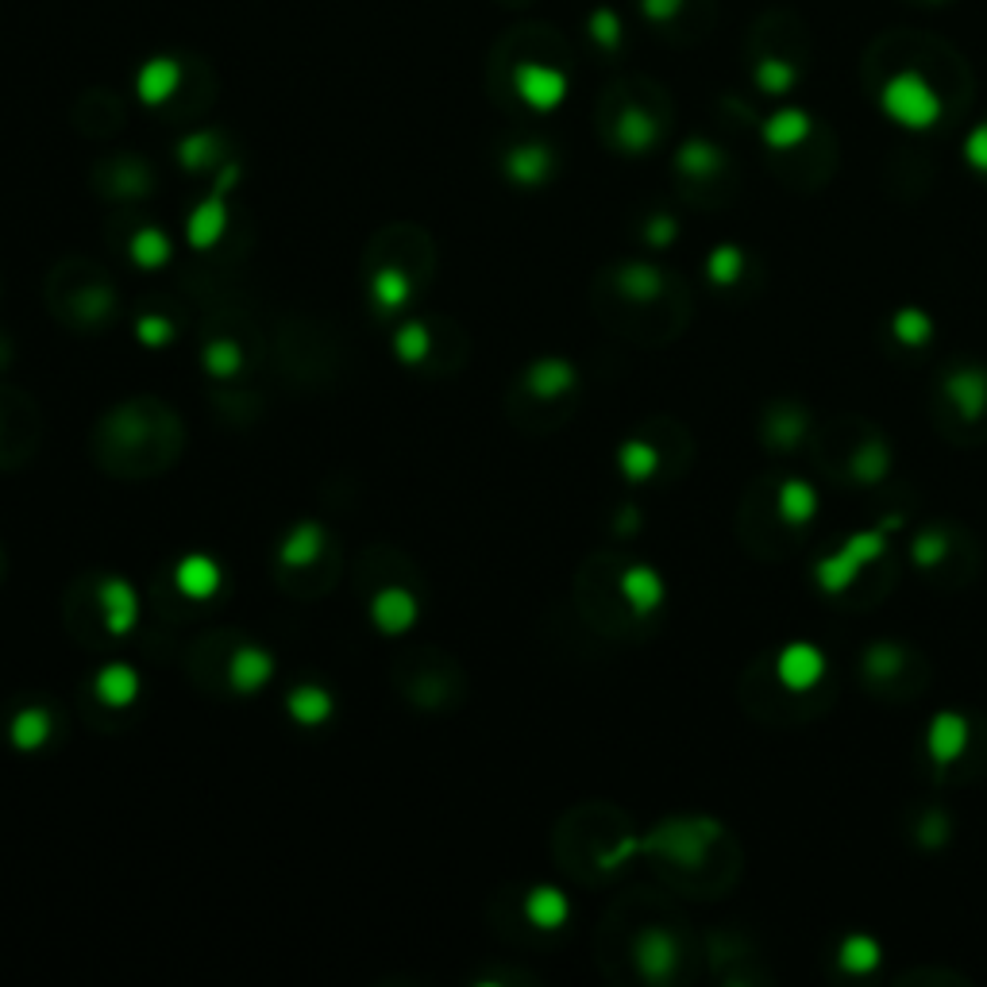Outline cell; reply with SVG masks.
Returning <instances> with one entry per match:
<instances>
[{
  "mask_svg": "<svg viewBox=\"0 0 987 987\" xmlns=\"http://www.w3.org/2000/svg\"><path fill=\"white\" fill-rule=\"evenodd\" d=\"M513 85L532 108H552L555 100L563 97V77L555 74V70H548V66H537V62L517 66Z\"/></svg>",
  "mask_w": 987,
  "mask_h": 987,
  "instance_id": "7c38bea8",
  "label": "cell"
},
{
  "mask_svg": "<svg viewBox=\"0 0 987 987\" xmlns=\"http://www.w3.org/2000/svg\"><path fill=\"white\" fill-rule=\"evenodd\" d=\"M131 258H136L139 266H159V263H167L170 258V244H167V236H162V232H155V229H139L136 236H131Z\"/></svg>",
  "mask_w": 987,
  "mask_h": 987,
  "instance_id": "d6986e66",
  "label": "cell"
},
{
  "mask_svg": "<svg viewBox=\"0 0 987 987\" xmlns=\"http://www.w3.org/2000/svg\"><path fill=\"white\" fill-rule=\"evenodd\" d=\"M660 467H664V456L648 436H633V441L622 448V471L629 475V479H652Z\"/></svg>",
  "mask_w": 987,
  "mask_h": 987,
  "instance_id": "2e32d148",
  "label": "cell"
},
{
  "mask_svg": "<svg viewBox=\"0 0 987 987\" xmlns=\"http://www.w3.org/2000/svg\"><path fill=\"white\" fill-rule=\"evenodd\" d=\"M328 710H332V702L317 687H301V691L289 694V714L301 718V722H325Z\"/></svg>",
  "mask_w": 987,
  "mask_h": 987,
  "instance_id": "ffe728a7",
  "label": "cell"
},
{
  "mask_svg": "<svg viewBox=\"0 0 987 987\" xmlns=\"http://www.w3.org/2000/svg\"><path fill=\"white\" fill-rule=\"evenodd\" d=\"M875 961H880V949H875L872 937H849L837 953V965L852 968V973H868V968H875Z\"/></svg>",
  "mask_w": 987,
  "mask_h": 987,
  "instance_id": "7402d4cb",
  "label": "cell"
},
{
  "mask_svg": "<svg viewBox=\"0 0 987 987\" xmlns=\"http://www.w3.org/2000/svg\"><path fill=\"white\" fill-rule=\"evenodd\" d=\"M413 614H417V606H413V598L402 591V586H386V591L379 594V602H374V617H379V625L386 633L405 629V625L413 622Z\"/></svg>",
  "mask_w": 987,
  "mask_h": 987,
  "instance_id": "e0dca14e",
  "label": "cell"
},
{
  "mask_svg": "<svg viewBox=\"0 0 987 987\" xmlns=\"http://www.w3.org/2000/svg\"><path fill=\"white\" fill-rule=\"evenodd\" d=\"M679 957H683V942L671 930L656 926V922L640 930L637 942H633V961H637L640 976H648V980H668L676 973Z\"/></svg>",
  "mask_w": 987,
  "mask_h": 987,
  "instance_id": "8992f818",
  "label": "cell"
},
{
  "mask_svg": "<svg viewBox=\"0 0 987 987\" xmlns=\"http://www.w3.org/2000/svg\"><path fill=\"white\" fill-rule=\"evenodd\" d=\"M803 436H806V410H798V405H790V402H775L772 410H767L764 441L772 444V448L787 452V448H795Z\"/></svg>",
  "mask_w": 987,
  "mask_h": 987,
  "instance_id": "4fadbf2b",
  "label": "cell"
},
{
  "mask_svg": "<svg viewBox=\"0 0 987 987\" xmlns=\"http://www.w3.org/2000/svg\"><path fill=\"white\" fill-rule=\"evenodd\" d=\"M51 309L59 320H66L70 328H82V332H93L105 320H113L116 309V294L105 282V274L93 263H62L59 270L51 274Z\"/></svg>",
  "mask_w": 987,
  "mask_h": 987,
  "instance_id": "7a4b0ae2",
  "label": "cell"
},
{
  "mask_svg": "<svg viewBox=\"0 0 987 987\" xmlns=\"http://www.w3.org/2000/svg\"><path fill=\"white\" fill-rule=\"evenodd\" d=\"M775 509H779V517L787 521V529H806L814 509H818V498H814L810 482L787 479L779 490H775Z\"/></svg>",
  "mask_w": 987,
  "mask_h": 987,
  "instance_id": "5bb4252c",
  "label": "cell"
},
{
  "mask_svg": "<svg viewBox=\"0 0 987 987\" xmlns=\"http://www.w3.org/2000/svg\"><path fill=\"white\" fill-rule=\"evenodd\" d=\"M178 586H182L190 598H205V594L216 591V567L209 560H185L178 567Z\"/></svg>",
  "mask_w": 987,
  "mask_h": 987,
  "instance_id": "ac0fdd59",
  "label": "cell"
},
{
  "mask_svg": "<svg viewBox=\"0 0 987 987\" xmlns=\"http://www.w3.org/2000/svg\"><path fill=\"white\" fill-rule=\"evenodd\" d=\"M394 683L405 691V699L417 702L425 710H448L456 707L459 691H464V676L444 652L433 648H417L394 660Z\"/></svg>",
  "mask_w": 987,
  "mask_h": 987,
  "instance_id": "3957f363",
  "label": "cell"
},
{
  "mask_svg": "<svg viewBox=\"0 0 987 987\" xmlns=\"http://www.w3.org/2000/svg\"><path fill=\"white\" fill-rule=\"evenodd\" d=\"M891 332H895L899 343L919 348V343L930 340V317L919 309H903V312H895V320H891Z\"/></svg>",
  "mask_w": 987,
  "mask_h": 987,
  "instance_id": "603a6c76",
  "label": "cell"
},
{
  "mask_svg": "<svg viewBox=\"0 0 987 987\" xmlns=\"http://www.w3.org/2000/svg\"><path fill=\"white\" fill-rule=\"evenodd\" d=\"M575 390H579V374L571 363L563 359H544V363H532L529 371L517 379L513 394H509V417L521 421L529 410H555L560 421L571 413L575 405Z\"/></svg>",
  "mask_w": 987,
  "mask_h": 987,
  "instance_id": "277c9868",
  "label": "cell"
},
{
  "mask_svg": "<svg viewBox=\"0 0 987 987\" xmlns=\"http://www.w3.org/2000/svg\"><path fill=\"white\" fill-rule=\"evenodd\" d=\"M888 464H891L888 441H883L875 428H864V433L857 436V444L837 459V471L852 482H880L883 475H888Z\"/></svg>",
  "mask_w": 987,
  "mask_h": 987,
  "instance_id": "ba28073f",
  "label": "cell"
},
{
  "mask_svg": "<svg viewBox=\"0 0 987 987\" xmlns=\"http://www.w3.org/2000/svg\"><path fill=\"white\" fill-rule=\"evenodd\" d=\"M325 560H336V552H328V537L317 529V524H301V529L289 532L286 548L278 552V567H289V591L301 583V575L309 571H320Z\"/></svg>",
  "mask_w": 987,
  "mask_h": 987,
  "instance_id": "52a82bcc",
  "label": "cell"
},
{
  "mask_svg": "<svg viewBox=\"0 0 987 987\" xmlns=\"http://www.w3.org/2000/svg\"><path fill=\"white\" fill-rule=\"evenodd\" d=\"M821 671H826V664H821V656L814 652L810 645H790L787 652L775 660L772 679L783 687V691L806 694L821 683Z\"/></svg>",
  "mask_w": 987,
  "mask_h": 987,
  "instance_id": "9c48e42d",
  "label": "cell"
},
{
  "mask_svg": "<svg viewBox=\"0 0 987 987\" xmlns=\"http://www.w3.org/2000/svg\"><path fill=\"white\" fill-rule=\"evenodd\" d=\"M46 733H51V718H46L43 710H23V714L12 722V741L23 744V749H31V744H43Z\"/></svg>",
  "mask_w": 987,
  "mask_h": 987,
  "instance_id": "cb8c5ba5",
  "label": "cell"
},
{
  "mask_svg": "<svg viewBox=\"0 0 987 987\" xmlns=\"http://www.w3.org/2000/svg\"><path fill=\"white\" fill-rule=\"evenodd\" d=\"M707 270H710V278H714L718 286H730V282H737V278H741V270H744L741 251H733V247L718 251V255L707 263Z\"/></svg>",
  "mask_w": 987,
  "mask_h": 987,
  "instance_id": "d4e9b609",
  "label": "cell"
},
{
  "mask_svg": "<svg viewBox=\"0 0 987 987\" xmlns=\"http://www.w3.org/2000/svg\"><path fill=\"white\" fill-rule=\"evenodd\" d=\"M93 452L105 471L120 479H147L182 456V421L155 397L124 402L97 425Z\"/></svg>",
  "mask_w": 987,
  "mask_h": 987,
  "instance_id": "6da1fadb",
  "label": "cell"
},
{
  "mask_svg": "<svg viewBox=\"0 0 987 987\" xmlns=\"http://www.w3.org/2000/svg\"><path fill=\"white\" fill-rule=\"evenodd\" d=\"M548 170V151L544 147H521V151L509 155V174L517 182H540Z\"/></svg>",
  "mask_w": 987,
  "mask_h": 987,
  "instance_id": "44dd1931",
  "label": "cell"
},
{
  "mask_svg": "<svg viewBox=\"0 0 987 987\" xmlns=\"http://www.w3.org/2000/svg\"><path fill=\"white\" fill-rule=\"evenodd\" d=\"M911 664H914V656H911V648H903V645H872L864 656H860V671H864V683L872 687V691H883V687L899 683Z\"/></svg>",
  "mask_w": 987,
  "mask_h": 987,
  "instance_id": "30bf717a",
  "label": "cell"
},
{
  "mask_svg": "<svg viewBox=\"0 0 987 987\" xmlns=\"http://www.w3.org/2000/svg\"><path fill=\"white\" fill-rule=\"evenodd\" d=\"M136 89H139V97H144L147 105H162V100H167L170 93L178 89V62H170V59H151L144 70H139Z\"/></svg>",
  "mask_w": 987,
  "mask_h": 987,
  "instance_id": "9a60e30c",
  "label": "cell"
},
{
  "mask_svg": "<svg viewBox=\"0 0 987 987\" xmlns=\"http://www.w3.org/2000/svg\"><path fill=\"white\" fill-rule=\"evenodd\" d=\"M968 741H973V733H968L965 718L961 714H937L934 725H930L926 749H930V756H934L937 764H957V760L965 756Z\"/></svg>",
  "mask_w": 987,
  "mask_h": 987,
  "instance_id": "8fae6325",
  "label": "cell"
},
{
  "mask_svg": "<svg viewBox=\"0 0 987 987\" xmlns=\"http://www.w3.org/2000/svg\"><path fill=\"white\" fill-rule=\"evenodd\" d=\"M937 405L953 410L957 425L980 428L987 421V367H949L937 390Z\"/></svg>",
  "mask_w": 987,
  "mask_h": 987,
  "instance_id": "5b68a950",
  "label": "cell"
}]
</instances>
